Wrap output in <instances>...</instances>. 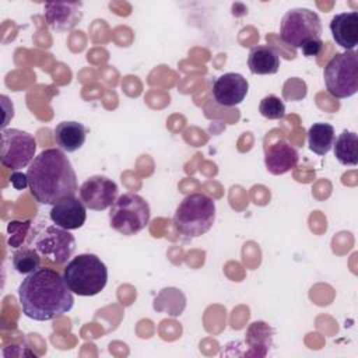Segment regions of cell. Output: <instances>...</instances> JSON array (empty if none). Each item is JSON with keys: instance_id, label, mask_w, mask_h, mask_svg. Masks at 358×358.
<instances>
[{"instance_id": "obj_19", "label": "cell", "mask_w": 358, "mask_h": 358, "mask_svg": "<svg viewBox=\"0 0 358 358\" xmlns=\"http://www.w3.org/2000/svg\"><path fill=\"white\" fill-rule=\"evenodd\" d=\"M334 140V127L329 123L317 122L313 123L308 130L309 150L317 155H326L333 148Z\"/></svg>"}, {"instance_id": "obj_12", "label": "cell", "mask_w": 358, "mask_h": 358, "mask_svg": "<svg viewBox=\"0 0 358 358\" xmlns=\"http://www.w3.org/2000/svg\"><path fill=\"white\" fill-rule=\"evenodd\" d=\"M43 17L55 31H70L83 20L81 1H48L43 6Z\"/></svg>"}, {"instance_id": "obj_9", "label": "cell", "mask_w": 358, "mask_h": 358, "mask_svg": "<svg viewBox=\"0 0 358 358\" xmlns=\"http://www.w3.org/2000/svg\"><path fill=\"white\" fill-rule=\"evenodd\" d=\"M32 248L41 257L56 264H64L76 250V238L64 228L49 225L35 236Z\"/></svg>"}, {"instance_id": "obj_10", "label": "cell", "mask_w": 358, "mask_h": 358, "mask_svg": "<svg viewBox=\"0 0 358 358\" xmlns=\"http://www.w3.org/2000/svg\"><path fill=\"white\" fill-rule=\"evenodd\" d=\"M117 185L103 175L90 176L78 189L80 200L88 210L94 211H103L112 207L117 199Z\"/></svg>"}, {"instance_id": "obj_13", "label": "cell", "mask_w": 358, "mask_h": 358, "mask_svg": "<svg viewBox=\"0 0 358 358\" xmlns=\"http://www.w3.org/2000/svg\"><path fill=\"white\" fill-rule=\"evenodd\" d=\"M49 218L55 225L67 231L78 229L85 224L87 207L76 196L66 197L52 206Z\"/></svg>"}, {"instance_id": "obj_8", "label": "cell", "mask_w": 358, "mask_h": 358, "mask_svg": "<svg viewBox=\"0 0 358 358\" xmlns=\"http://www.w3.org/2000/svg\"><path fill=\"white\" fill-rule=\"evenodd\" d=\"M36 141L28 131L20 129L1 130L0 161L6 168L18 171L29 165L35 158Z\"/></svg>"}, {"instance_id": "obj_14", "label": "cell", "mask_w": 358, "mask_h": 358, "mask_svg": "<svg viewBox=\"0 0 358 358\" xmlns=\"http://www.w3.org/2000/svg\"><path fill=\"white\" fill-rule=\"evenodd\" d=\"M298 151L284 138H278L264 148V165L273 175H284L298 165Z\"/></svg>"}, {"instance_id": "obj_3", "label": "cell", "mask_w": 358, "mask_h": 358, "mask_svg": "<svg viewBox=\"0 0 358 358\" xmlns=\"http://www.w3.org/2000/svg\"><path fill=\"white\" fill-rule=\"evenodd\" d=\"M63 277L73 294L94 296L106 287L108 267L96 255L81 253L67 263Z\"/></svg>"}, {"instance_id": "obj_4", "label": "cell", "mask_w": 358, "mask_h": 358, "mask_svg": "<svg viewBox=\"0 0 358 358\" xmlns=\"http://www.w3.org/2000/svg\"><path fill=\"white\" fill-rule=\"evenodd\" d=\"M215 221V203L204 193L187 194L173 214L175 229L186 238H197L208 232Z\"/></svg>"}, {"instance_id": "obj_2", "label": "cell", "mask_w": 358, "mask_h": 358, "mask_svg": "<svg viewBox=\"0 0 358 358\" xmlns=\"http://www.w3.org/2000/svg\"><path fill=\"white\" fill-rule=\"evenodd\" d=\"M27 178L32 197L41 204L53 206L78 190L76 171L60 148L38 154L27 169Z\"/></svg>"}, {"instance_id": "obj_17", "label": "cell", "mask_w": 358, "mask_h": 358, "mask_svg": "<svg viewBox=\"0 0 358 358\" xmlns=\"http://www.w3.org/2000/svg\"><path fill=\"white\" fill-rule=\"evenodd\" d=\"M53 133L56 145L66 152H74L80 150L87 138L85 127L76 120H64L57 123Z\"/></svg>"}, {"instance_id": "obj_16", "label": "cell", "mask_w": 358, "mask_h": 358, "mask_svg": "<svg viewBox=\"0 0 358 358\" xmlns=\"http://www.w3.org/2000/svg\"><path fill=\"white\" fill-rule=\"evenodd\" d=\"M274 329L266 322L256 320L249 324L245 333V344L248 350L243 352L246 357H266L273 345Z\"/></svg>"}, {"instance_id": "obj_21", "label": "cell", "mask_w": 358, "mask_h": 358, "mask_svg": "<svg viewBox=\"0 0 358 358\" xmlns=\"http://www.w3.org/2000/svg\"><path fill=\"white\" fill-rule=\"evenodd\" d=\"M11 262H13V267L15 268L17 273L31 274L39 268L41 255L34 248L22 246V248H18L11 255Z\"/></svg>"}, {"instance_id": "obj_11", "label": "cell", "mask_w": 358, "mask_h": 358, "mask_svg": "<svg viewBox=\"0 0 358 358\" xmlns=\"http://www.w3.org/2000/svg\"><path fill=\"white\" fill-rule=\"evenodd\" d=\"M249 83L239 73H224L213 81V96L221 106L231 108L239 105L248 95Z\"/></svg>"}, {"instance_id": "obj_23", "label": "cell", "mask_w": 358, "mask_h": 358, "mask_svg": "<svg viewBox=\"0 0 358 358\" xmlns=\"http://www.w3.org/2000/svg\"><path fill=\"white\" fill-rule=\"evenodd\" d=\"M7 231L10 234L8 245L11 248H22L27 241V236L31 231V221H11L8 222Z\"/></svg>"}, {"instance_id": "obj_15", "label": "cell", "mask_w": 358, "mask_h": 358, "mask_svg": "<svg viewBox=\"0 0 358 358\" xmlns=\"http://www.w3.org/2000/svg\"><path fill=\"white\" fill-rule=\"evenodd\" d=\"M330 32L338 46L345 50H354L358 45V13L336 14L330 21Z\"/></svg>"}, {"instance_id": "obj_22", "label": "cell", "mask_w": 358, "mask_h": 358, "mask_svg": "<svg viewBox=\"0 0 358 358\" xmlns=\"http://www.w3.org/2000/svg\"><path fill=\"white\" fill-rule=\"evenodd\" d=\"M259 112L263 117L270 120L282 119L285 116V105L278 96L270 94L260 101Z\"/></svg>"}, {"instance_id": "obj_25", "label": "cell", "mask_w": 358, "mask_h": 358, "mask_svg": "<svg viewBox=\"0 0 358 358\" xmlns=\"http://www.w3.org/2000/svg\"><path fill=\"white\" fill-rule=\"evenodd\" d=\"M10 182L13 185L14 189L17 190H22L28 186V178H27V173H21L18 171H15L14 173H11L10 176Z\"/></svg>"}, {"instance_id": "obj_18", "label": "cell", "mask_w": 358, "mask_h": 358, "mask_svg": "<svg viewBox=\"0 0 358 358\" xmlns=\"http://www.w3.org/2000/svg\"><path fill=\"white\" fill-rule=\"evenodd\" d=\"M248 66L252 74H275L280 69V56L274 48L257 45L249 52Z\"/></svg>"}, {"instance_id": "obj_1", "label": "cell", "mask_w": 358, "mask_h": 358, "mask_svg": "<svg viewBox=\"0 0 358 358\" xmlns=\"http://www.w3.org/2000/svg\"><path fill=\"white\" fill-rule=\"evenodd\" d=\"M22 313L36 322L53 320L73 309L74 296L64 277L46 267H39L22 280L18 287Z\"/></svg>"}, {"instance_id": "obj_6", "label": "cell", "mask_w": 358, "mask_h": 358, "mask_svg": "<svg viewBox=\"0 0 358 358\" xmlns=\"http://www.w3.org/2000/svg\"><path fill=\"white\" fill-rule=\"evenodd\" d=\"M327 92L338 99L350 98L358 91V55L355 50L336 53L323 70Z\"/></svg>"}, {"instance_id": "obj_5", "label": "cell", "mask_w": 358, "mask_h": 358, "mask_svg": "<svg viewBox=\"0 0 358 358\" xmlns=\"http://www.w3.org/2000/svg\"><path fill=\"white\" fill-rule=\"evenodd\" d=\"M151 217L150 204L137 193H123L109 210V225L116 232L130 236L143 231Z\"/></svg>"}, {"instance_id": "obj_20", "label": "cell", "mask_w": 358, "mask_h": 358, "mask_svg": "<svg viewBox=\"0 0 358 358\" xmlns=\"http://www.w3.org/2000/svg\"><path fill=\"white\" fill-rule=\"evenodd\" d=\"M334 157L345 166H355L358 164V136L354 131L344 130L334 140Z\"/></svg>"}, {"instance_id": "obj_24", "label": "cell", "mask_w": 358, "mask_h": 358, "mask_svg": "<svg viewBox=\"0 0 358 358\" xmlns=\"http://www.w3.org/2000/svg\"><path fill=\"white\" fill-rule=\"evenodd\" d=\"M323 41L322 39H315V41H310V42H308V43H305L301 49H302V53L305 55V56H317L320 52H322V49H323Z\"/></svg>"}, {"instance_id": "obj_7", "label": "cell", "mask_w": 358, "mask_h": 358, "mask_svg": "<svg viewBox=\"0 0 358 358\" xmlns=\"http://www.w3.org/2000/svg\"><path fill=\"white\" fill-rule=\"evenodd\" d=\"M322 32L320 17L309 8H291L281 18L280 36L292 48H302L310 41L322 39Z\"/></svg>"}]
</instances>
